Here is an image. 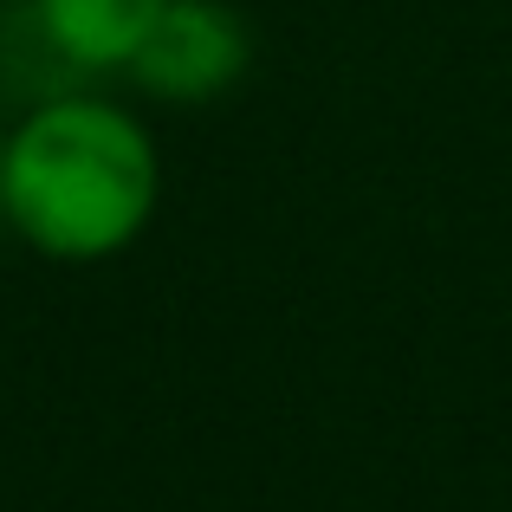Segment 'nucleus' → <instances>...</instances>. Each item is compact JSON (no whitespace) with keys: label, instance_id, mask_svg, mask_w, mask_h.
Here are the masks:
<instances>
[{"label":"nucleus","instance_id":"20e7f679","mask_svg":"<svg viewBox=\"0 0 512 512\" xmlns=\"http://www.w3.org/2000/svg\"><path fill=\"white\" fill-rule=\"evenodd\" d=\"M0 169H7V137H0ZM0 221H7V188H0Z\"/></svg>","mask_w":512,"mask_h":512},{"label":"nucleus","instance_id":"f03ea898","mask_svg":"<svg viewBox=\"0 0 512 512\" xmlns=\"http://www.w3.org/2000/svg\"><path fill=\"white\" fill-rule=\"evenodd\" d=\"M253 65V26L240 7L227 0H169L156 13L150 39L130 59V78H137L150 98L163 104H208L221 91H234Z\"/></svg>","mask_w":512,"mask_h":512},{"label":"nucleus","instance_id":"f257e3e1","mask_svg":"<svg viewBox=\"0 0 512 512\" xmlns=\"http://www.w3.org/2000/svg\"><path fill=\"white\" fill-rule=\"evenodd\" d=\"M7 227L65 266L111 260L150 227L163 195L156 143L124 104L59 91L39 98L7 137Z\"/></svg>","mask_w":512,"mask_h":512},{"label":"nucleus","instance_id":"7ed1b4c3","mask_svg":"<svg viewBox=\"0 0 512 512\" xmlns=\"http://www.w3.org/2000/svg\"><path fill=\"white\" fill-rule=\"evenodd\" d=\"M169 0H26L33 33L72 72H130Z\"/></svg>","mask_w":512,"mask_h":512}]
</instances>
